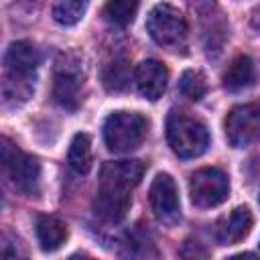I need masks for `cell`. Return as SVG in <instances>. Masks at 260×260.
<instances>
[{
  "instance_id": "1",
  "label": "cell",
  "mask_w": 260,
  "mask_h": 260,
  "mask_svg": "<svg viewBox=\"0 0 260 260\" xmlns=\"http://www.w3.org/2000/svg\"><path fill=\"white\" fill-rule=\"evenodd\" d=\"M146 165L142 160H110L100 171V185L93 199L95 213L110 221H122L132 203V189L140 183Z\"/></svg>"
},
{
  "instance_id": "2",
  "label": "cell",
  "mask_w": 260,
  "mask_h": 260,
  "mask_svg": "<svg viewBox=\"0 0 260 260\" xmlns=\"http://www.w3.org/2000/svg\"><path fill=\"white\" fill-rule=\"evenodd\" d=\"M41 65V55L28 41H16L4 55L2 95L6 104H22L35 91V77Z\"/></svg>"
},
{
  "instance_id": "3",
  "label": "cell",
  "mask_w": 260,
  "mask_h": 260,
  "mask_svg": "<svg viewBox=\"0 0 260 260\" xmlns=\"http://www.w3.org/2000/svg\"><path fill=\"white\" fill-rule=\"evenodd\" d=\"M167 140L179 158H195L209 146L205 124L181 110H173L167 118Z\"/></svg>"
},
{
  "instance_id": "4",
  "label": "cell",
  "mask_w": 260,
  "mask_h": 260,
  "mask_svg": "<svg viewBox=\"0 0 260 260\" xmlns=\"http://www.w3.org/2000/svg\"><path fill=\"white\" fill-rule=\"evenodd\" d=\"M148 120L138 112H114L104 122V140L112 152H130L146 136Z\"/></svg>"
},
{
  "instance_id": "5",
  "label": "cell",
  "mask_w": 260,
  "mask_h": 260,
  "mask_svg": "<svg viewBox=\"0 0 260 260\" xmlns=\"http://www.w3.org/2000/svg\"><path fill=\"white\" fill-rule=\"evenodd\" d=\"M146 30L152 37V41L158 43L160 47L175 49L185 43L189 26L179 8L167 2H160L152 6V10L146 16Z\"/></svg>"
},
{
  "instance_id": "6",
  "label": "cell",
  "mask_w": 260,
  "mask_h": 260,
  "mask_svg": "<svg viewBox=\"0 0 260 260\" xmlns=\"http://www.w3.org/2000/svg\"><path fill=\"white\" fill-rule=\"evenodd\" d=\"M2 165L6 175L10 177L12 185L26 193V195H37L39 193V183H41V165L35 156L22 152L16 144H12L8 138H2Z\"/></svg>"
},
{
  "instance_id": "7",
  "label": "cell",
  "mask_w": 260,
  "mask_h": 260,
  "mask_svg": "<svg viewBox=\"0 0 260 260\" xmlns=\"http://www.w3.org/2000/svg\"><path fill=\"white\" fill-rule=\"evenodd\" d=\"M230 193V179L221 169L205 167L191 175L189 181V195L195 207L209 209L228 199Z\"/></svg>"
},
{
  "instance_id": "8",
  "label": "cell",
  "mask_w": 260,
  "mask_h": 260,
  "mask_svg": "<svg viewBox=\"0 0 260 260\" xmlns=\"http://www.w3.org/2000/svg\"><path fill=\"white\" fill-rule=\"evenodd\" d=\"M81 85L83 69L79 59L73 55H61L53 75V100L65 110H75L79 106Z\"/></svg>"
},
{
  "instance_id": "9",
  "label": "cell",
  "mask_w": 260,
  "mask_h": 260,
  "mask_svg": "<svg viewBox=\"0 0 260 260\" xmlns=\"http://www.w3.org/2000/svg\"><path fill=\"white\" fill-rule=\"evenodd\" d=\"M225 138L234 148H246L260 138V106H236L225 118Z\"/></svg>"
},
{
  "instance_id": "10",
  "label": "cell",
  "mask_w": 260,
  "mask_h": 260,
  "mask_svg": "<svg viewBox=\"0 0 260 260\" xmlns=\"http://www.w3.org/2000/svg\"><path fill=\"white\" fill-rule=\"evenodd\" d=\"M148 201H150V209H152L154 217L160 223L173 225L181 219L179 193H177V185H175L171 175L158 173L154 177L150 191H148Z\"/></svg>"
},
{
  "instance_id": "11",
  "label": "cell",
  "mask_w": 260,
  "mask_h": 260,
  "mask_svg": "<svg viewBox=\"0 0 260 260\" xmlns=\"http://www.w3.org/2000/svg\"><path fill=\"white\" fill-rule=\"evenodd\" d=\"M134 81H136V87H138L140 95L146 98V100H150V102H154L167 89L169 71H167V67L160 61H156V59H144L134 69Z\"/></svg>"
},
{
  "instance_id": "12",
  "label": "cell",
  "mask_w": 260,
  "mask_h": 260,
  "mask_svg": "<svg viewBox=\"0 0 260 260\" xmlns=\"http://www.w3.org/2000/svg\"><path fill=\"white\" fill-rule=\"evenodd\" d=\"M250 228H252V213L248 207L240 205L230 215L221 217L215 223V240L221 246L238 244L240 240H244V236H248Z\"/></svg>"
},
{
  "instance_id": "13",
  "label": "cell",
  "mask_w": 260,
  "mask_h": 260,
  "mask_svg": "<svg viewBox=\"0 0 260 260\" xmlns=\"http://www.w3.org/2000/svg\"><path fill=\"white\" fill-rule=\"evenodd\" d=\"M37 240L45 252L59 250L67 240V225L57 215H39L37 217Z\"/></svg>"
},
{
  "instance_id": "14",
  "label": "cell",
  "mask_w": 260,
  "mask_h": 260,
  "mask_svg": "<svg viewBox=\"0 0 260 260\" xmlns=\"http://www.w3.org/2000/svg\"><path fill=\"white\" fill-rule=\"evenodd\" d=\"M254 79H256V71L252 59L248 55H240L230 63L228 71L223 73V87L228 91H242L250 87Z\"/></svg>"
},
{
  "instance_id": "15",
  "label": "cell",
  "mask_w": 260,
  "mask_h": 260,
  "mask_svg": "<svg viewBox=\"0 0 260 260\" xmlns=\"http://www.w3.org/2000/svg\"><path fill=\"white\" fill-rule=\"evenodd\" d=\"M130 63L124 57H114L102 69V83L108 91H124L130 83Z\"/></svg>"
},
{
  "instance_id": "16",
  "label": "cell",
  "mask_w": 260,
  "mask_h": 260,
  "mask_svg": "<svg viewBox=\"0 0 260 260\" xmlns=\"http://www.w3.org/2000/svg\"><path fill=\"white\" fill-rule=\"evenodd\" d=\"M67 160H69V167L73 171H77L79 175H85L91 169V140L87 134L79 132L73 136V140L69 144Z\"/></svg>"
},
{
  "instance_id": "17",
  "label": "cell",
  "mask_w": 260,
  "mask_h": 260,
  "mask_svg": "<svg viewBox=\"0 0 260 260\" xmlns=\"http://www.w3.org/2000/svg\"><path fill=\"white\" fill-rule=\"evenodd\" d=\"M138 12V0H108L102 16L112 26H128Z\"/></svg>"
},
{
  "instance_id": "18",
  "label": "cell",
  "mask_w": 260,
  "mask_h": 260,
  "mask_svg": "<svg viewBox=\"0 0 260 260\" xmlns=\"http://www.w3.org/2000/svg\"><path fill=\"white\" fill-rule=\"evenodd\" d=\"M87 8V0H57L53 6V18L63 26L77 24Z\"/></svg>"
},
{
  "instance_id": "19",
  "label": "cell",
  "mask_w": 260,
  "mask_h": 260,
  "mask_svg": "<svg viewBox=\"0 0 260 260\" xmlns=\"http://www.w3.org/2000/svg\"><path fill=\"white\" fill-rule=\"evenodd\" d=\"M179 89H181V93H183L185 98H189V100H193V102L201 100V98L205 95V91H207V83H205L203 73L193 71V69L183 71V75H181V79H179Z\"/></svg>"
},
{
  "instance_id": "20",
  "label": "cell",
  "mask_w": 260,
  "mask_h": 260,
  "mask_svg": "<svg viewBox=\"0 0 260 260\" xmlns=\"http://www.w3.org/2000/svg\"><path fill=\"white\" fill-rule=\"evenodd\" d=\"M250 24H252V28H254V30H258V32H260V4H258L254 10H252Z\"/></svg>"
}]
</instances>
